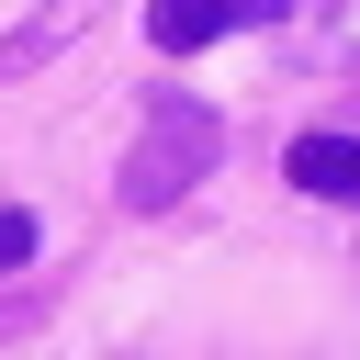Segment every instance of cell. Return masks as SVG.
Here are the masks:
<instances>
[{
    "label": "cell",
    "instance_id": "obj_5",
    "mask_svg": "<svg viewBox=\"0 0 360 360\" xmlns=\"http://www.w3.org/2000/svg\"><path fill=\"white\" fill-rule=\"evenodd\" d=\"M22 259H34V214H11V202H0V270H22Z\"/></svg>",
    "mask_w": 360,
    "mask_h": 360
},
{
    "label": "cell",
    "instance_id": "obj_2",
    "mask_svg": "<svg viewBox=\"0 0 360 360\" xmlns=\"http://www.w3.org/2000/svg\"><path fill=\"white\" fill-rule=\"evenodd\" d=\"M292 180L315 202H360V146L349 135H292Z\"/></svg>",
    "mask_w": 360,
    "mask_h": 360
},
{
    "label": "cell",
    "instance_id": "obj_3",
    "mask_svg": "<svg viewBox=\"0 0 360 360\" xmlns=\"http://www.w3.org/2000/svg\"><path fill=\"white\" fill-rule=\"evenodd\" d=\"M90 11H101V0H45V11L22 22V34H0V68H45V56H56V45H68V34L90 22Z\"/></svg>",
    "mask_w": 360,
    "mask_h": 360
},
{
    "label": "cell",
    "instance_id": "obj_6",
    "mask_svg": "<svg viewBox=\"0 0 360 360\" xmlns=\"http://www.w3.org/2000/svg\"><path fill=\"white\" fill-rule=\"evenodd\" d=\"M225 22H281V0H225Z\"/></svg>",
    "mask_w": 360,
    "mask_h": 360
},
{
    "label": "cell",
    "instance_id": "obj_1",
    "mask_svg": "<svg viewBox=\"0 0 360 360\" xmlns=\"http://www.w3.org/2000/svg\"><path fill=\"white\" fill-rule=\"evenodd\" d=\"M214 158H225V124H214L202 101H158L146 135L124 146V202H135V214H169L191 180H214Z\"/></svg>",
    "mask_w": 360,
    "mask_h": 360
},
{
    "label": "cell",
    "instance_id": "obj_4",
    "mask_svg": "<svg viewBox=\"0 0 360 360\" xmlns=\"http://www.w3.org/2000/svg\"><path fill=\"white\" fill-rule=\"evenodd\" d=\"M146 34H158L169 56H191V45L225 34V0H146Z\"/></svg>",
    "mask_w": 360,
    "mask_h": 360
}]
</instances>
